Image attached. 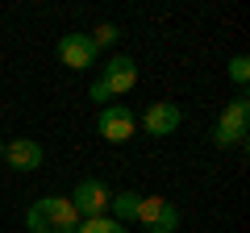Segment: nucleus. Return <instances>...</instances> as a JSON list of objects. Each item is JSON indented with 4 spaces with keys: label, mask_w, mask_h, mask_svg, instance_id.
I'll return each instance as SVG.
<instances>
[{
    "label": "nucleus",
    "mask_w": 250,
    "mask_h": 233,
    "mask_svg": "<svg viewBox=\"0 0 250 233\" xmlns=\"http://www.w3.org/2000/svg\"><path fill=\"white\" fill-rule=\"evenodd\" d=\"M25 225H29V233H75L80 229V213L71 208L67 196H46V200L29 204Z\"/></svg>",
    "instance_id": "f257e3e1"
},
{
    "label": "nucleus",
    "mask_w": 250,
    "mask_h": 233,
    "mask_svg": "<svg viewBox=\"0 0 250 233\" xmlns=\"http://www.w3.org/2000/svg\"><path fill=\"white\" fill-rule=\"evenodd\" d=\"M246 129H250V100L238 96L233 104H225L221 116H217L213 142L217 146H238V142H246Z\"/></svg>",
    "instance_id": "f03ea898"
},
{
    "label": "nucleus",
    "mask_w": 250,
    "mask_h": 233,
    "mask_svg": "<svg viewBox=\"0 0 250 233\" xmlns=\"http://www.w3.org/2000/svg\"><path fill=\"white\" fill-rule=\"evenodd\" d=\"M67 200H71V208L83 216V221H92V216H104V213H108L113 192H108L104 179H80V183H75V192H71Z\"/></svg>",
    "instance_id": "7ed1b4c3"
},
{
    "label": "nucleus",
    "mask_w": 250,
    "mask_h": 233,
    "mask_svg": "<svg viewBox=\"0 0 250 233\" xmlns=\"http://www.w3.org/2000/svg\"><path fill=\"white\" fill-rule=\"evenodd\" d=\"M134 221H142L146 233H175L179 213H175V204H171V200H163V196H142Z\"/></svg>",
    "instance_id": "20e7f679"
},
{
    "label": "nucleus",
    "mask_w": 250,
    "mask_h": 233,
    "mask_svg": "<svg viewBox=\"0 0 250 233\" xmlns=\"http://www.w3.org/2000/svg\"><path fill=\"white\" fill-rule=\"evenodd\" d=\"M134 113L125 104H104L100 108V116H96V134L104 137V142H129L134 137Z\"/></svg>",
    "instance_id": "39448f33"
},
{
    "label": "nucleus",
    "mask_w": 250,
    "mask_h": 233,
    "mask_svg": "<svg viewBox=\"0 0 250 233\" xmlns=\"http://www.w3.org/2000/svg\"><path fill=\"white\" fill-rule=\"evenodd\" d=\"M100 79H104L108 96H125V92L138 83V63L129 58V54H113L104 63V71H100Z\"/></svg>",
    "instance_id": "423d86ee"
},
{
    "label": "nucleus",
    "mask_w": 250,
    "mask_h": 233,
    "mask_svg": "<svg viewBox=\"0 0 250 233\" xmlns=\"http://www.w3.org/2000/svg\"><path fill=\"white\" fill-rule=\"evenodd\" d=\"M59 58L71 71H88L92 63H96V46H92L88 34H62L59 38Z\"/></svg>",
    "instance_id": "0eeeda50"
},
{
    "label": "nucleus",
    "mask_w": 250,
    "mask_h": 233,
    "mask_svg": "<svg viewBox=\"0 0 250 233\" xmlns=\"http://www.w3.org/2000/svg\"><path fill=\"white\" fill-rule=\"evenodd\" d=\"M179 121H184V113H179V104H171V100H159V104H150L142 113V129L154 137H167L179 129Z\"/></svg>",
    "instance_id": "6e6552de"
},
{
    "label": "nucleus",
    "mask_w": 250,
    "mask_h": 233,
    "mask_svg": "<svg viewBox=\"0 0 250 233\" xmlns=\"http://www.w3.org/2000/svg\"><path fill=\"white\" fill-rule=\"evenodd\" d=\"M4 162H9L13 171H38L42 167V146L29 142V137H17V142L4 146Z\"/></svg>",
    "instance_id": "1a4fd4ad"
},
{
    "label": "nucleus",
    "mask_w": 250,
    "mask_h": 233,
    "mask_svg": "<svg viewBox=\"0 0 250 233\" xmlns=\"http://www.w3.org/2000/svg\"><path fill=\"white\" fill-rule=\"evenodd\" d=\"M138 204H142V196L129 192V188H121V192H113V200H108V213H113L117 225H125V221H134V216H138Z\"/></svg>",
    "instance_id": "9d476101"
},
{
    "label": "nucleus",
    "mask_w": 250,
    "mask_h": 233,
    "mask_svg": "<svg viewBox=\"0 0 250 233\" xmlns=\"http://www.w3.org/2000/svg\"><path fill=\"white\" fill-rule=\"evenodd\" d=\"M75 233H125V225H117L113 216H92V221H80Z\"/></svg>",
    "instance_id": "9b49d317"
},
{
    "label": "nucleus",
    "mask_w": 250,
    "mask_h": 233,
    "mask_svg": "<svg viewBox=\"0 0 250 233\" xmlns=\"http://www.w3.org/2000/svg\"><path fill=\"white\" fill-rule=\"evenodd\" d=\"M88 38H92V46H96V50H104V46H113L117 38H121V29H117L113 21H104V25H96Z\"/></svg>",
    "instance_id": "f8f14e48"
},
{
    "label": "nucleus",
    "mask_w": 250,
    "mask_h": 233,
    "mask_svg": "<svg viewBox=\"0 0 250 233\" xmlns=\"http://www.w3.org/2000/svg\"><path fill=\"white\" fill-rule=\"evenodd\" d=\"M229 79L238 83V88H246V79H250V58H246V54L229 58Z\"/></svg>",
    "instance_id": "ddd939ff"
},
{
    "label": "nucleus",
    "mask_w": 250,
    "mask_h": 233,
    "mask_svg": "<svg viewBox=\"0 0 250 233\" xmlns=\"http://www.w3.org/2000/svg\"><path fill=\"white\" fill-rule=\"evenodd\" d=\"M92 100H108V88H104V79H96V83H92Z\"/></svg>",
    "instance_id": "4468645a"
},
{
    "label": "nucleus",
    "mask_w": 250,
    "mask_h": 233,
    "mask_svg": "<svg viewBox=\"0 0 250 233\" xmlns=\"http://www.w3.org/2000/svg\"><path fill=\"white\" fill-rule=\"evenodd\" d=\"M0 158H4V142H0Z\"/></svg>",
    "instance_id": "2eb2a0df"
}]
</instances>
